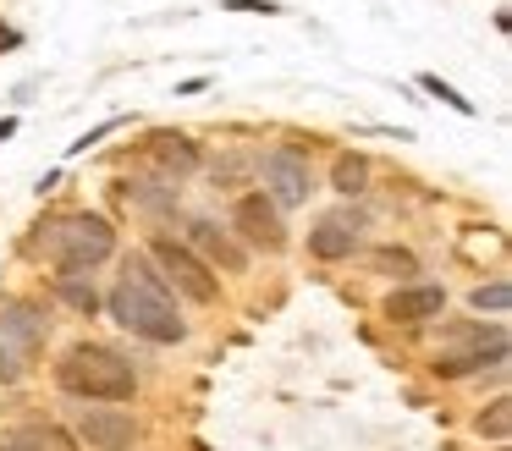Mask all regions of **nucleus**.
I'll return each instance as SVG.
<instances>
[{
  "label": "nucleus",
  "instance_id": "nucleus-13",
  "mask_svg": "<svg viewBox=\"0 0 512 451\" xmlns=\"http://www.w3.org/2000/svg\"><path fill=\"white\" fill-rule=\"evenodd\" d=\"M441 308H446L441 286H397V292L386 297V319H391V325H424V319H435Z\"/></svg>",
  "mask_w": 512,
  "mask_h": 451
},
{
  "label": "nucleus",
  "instance_id": "nucleus-15",
  "mask_svg": "<svg viewBox=\"0 0 512 451\" xmlns=\"http://www.w3.org/2000/svg\"><path fill=\"white\" fill-rule=\"evenodd\" d=\"M364 182H369V160L364 154H336V165H331V187L342 198H358L364 193Z\"/></svg>",
  "mask_w": 512,
  "mask_h": 451
},
{
  "label": "nucleus",
  "instance_id": "nucleus-3",
  "mask_svg": "<svg viewBox=\"0 0 512 451\" xmlns=\"http://www.w3.org/2000/svg\"><path fill=\"white\" fill-rule=\"evenodd\" d=\"M34 253H45L56 270H94V264H105L116 253V231L105 215L78 209V215H56L50 226H39Z\"/></svg>",
  "mask_w": 512,
  "mask_h": 451
},
{
  "label": "nucleus",
  "instance_id": "nucleus-21",
  "mask_svg": "<svg viewBox=\"0 0 512 451\" xmlns=\"http://www.w3.org/2000/svg\"><path fill=\"white\" fill-rule=\"evenodd\" d=\"M226 11H259V17H270L276 6L270 0H226Z\"/></svg>",
  "mask_w": 512,
  "mask_h": 451
},
{
  "label": "nucleus",
  "instance_id": "nucleus-20",
  "mask_svg": "<svg viewBox=\"0 0 512 451\" xmlns=\"http://www.w3.org/2000/svg\"><path fill=\"white\" fill-rule=\"evenodd\" d=\"M243 171H248V160H243V154H232V160H221V165H215V187H221V182H237Z\"/></svg>",
  "mask_w": 512,
  "mask_h": 451
},
{
  "label": "nucleus",
  "instance_id": "nucleus-4",
  "mask_svg": "<svg viewBox=\"0 0 512 451\" xmlns=\"http://www.w3.org/2000/svg\"><path fill=\"white\" fill-rule=\"evenodd\" d=\"M45 336H50L45 308L28 303V297H0V385L28 380Z\"/></svg>",
  "mask_w": 512,
  "mask_h": 451
},
{
  "label": "nucleus",
  "instance_id": "nucleus-8",
  "mask_svg": "<svg viewBox=\"0 0 512 451\" xmlns=\"http://www.w3.org/2000/svg\"><path fill=\"white\" fill-rule=\"evenodd\" d=\"M78 440L89 451H133L138 440V418L127 407H78Z\"/></svg>",
  "mask_w": 512,
  "mask_h": 451
},
{
  "label": "nucleus",
  "instance_id": "nucleus-11",
  "mask_svg": "<svg viewBox=\"0 0 512 451\" xmlns=\"http://www.w3.org/2000/svg\"><path fill=\"white\" fill-rule=\"evenodd\" d=\"M188 248L199 253L204 264H221L226 275H243V264H248V248L226 226H215V220H193V226H188Z\"/></svg>",
  "mask_w": 512,
  "mask_h": 451
},
{
  "label": "nucleus",
  "instance_id": "nucleus-17",
  "mask_svg": "<svg viewBox=\"0 0 512 451\" xmlns=\"http://www.w3.org/2000/svg\"><path fill=\"white\" fill-rule=\"evenodd\" d=\"M468 303H474V314H507V303H512V286H507V281L474 286V292H468Z\"/></svg>",
  "mask_w": 512,
  "mask_h": 451
},
{
  "label": "nucleus",
  "instance_id": "nucleus-23",
  "mask_svg": "<svg viewBox=\"0 0 512 451\" xmlns=\"http://www.w3.org/2000/svg\"><path fill=\"white\" fill-rule=\"evenodd\" d=\"M12 132H17V121H12V116H0V143L12 138Z\"/></svg>",
  "mask_w": 512,
  "mask_h": 451
},
{
  "label": "nucleus",
  "instance_id": "nucleus-6",
  "mask_svg": "<svg viewBox=\"0 0 512 451\" xmlns=\"http://www.w3.org/2000/svg\"><path fill=\"white\" fill-rule=\"evenodd\" d=\"M259 176H265V198L276 209H303L314 193V165H309V154L292 149V143L270 149L265 160H259Z\"/></svg>",
  "mask_w": 512,
  "mask_h": 451
},
{
  "label": "nucleus",
  "instance_id": "nucleus-19",
  "mask_svg": "<svg viewBox=\"0 0 512 451\" xmlns=\"http://www.w3.org/2000/svg\"><path fill=\"white\" fill-rule=\"evenodd\" d=\"M419 83H424V94H435V99H441V105H452L457 116H474V99H463V94H457L452 83H441V77H435V72H424Z\"/></svg>",
  "mask_w": 512,
  "mask_h": 451
},
{
  "label": "nucleus",
  "instance_id": "nucleus-12",
  "mask_svg": "<svg viewBox=\"0 0 512 451\" xmlns=\"http://www.w3.org/2000/svg\"><path fill=\"white\" fill-rule=\"evenodd\" d=\"M358 237H364V220L358 215H325L320 226L309 231V253L314 259H325V264H336V259H353V248H358Z\"/></svg>",
  "mask_w": 512,
  "mask_h": 451
},
{
  "label": "nucleus",
  "instance_id": "nucleus-5",
  "mask_svg": "<svg viewBox=\"0 0 512 451\" xmlns=\"http://www.w3.org/2000/svg\"><path fill=\"white\" fill-rule=\"evenodd\" d=\"M144 259L149 264H160V281L166 286H177L182 297H193V303H215V297H221V281H215L210 275V264L199 259V253L188 248V242H171V237H155L144 248Z\"/></svg>",
  "mask_w": 512,
  "mask_h": 451
},
{
  "label": "nucleus",
  "instance_id": "nucleus-14",
  "mask_svg": "<svg viewBox=\"0 0 512 451\" xmlns=\"http://www.w3.org/2000/svg\"><path fill=\"white\" fill-rule=\"evenodd\" d=\"M56 297L67 308H78L83 319H94V308H100V292H94V275L89 270H61L56 275Z\"/></svg>",
  "mask_w": 512,
  "mask_h": 451
},
{
  "label": "nucleus",
  "instance_id": "nucleus-9",
  "mask_svg": "<svg viewBox=\"0 0 512 451\" xmlns=\"http://www.w3.org/2000/svg\"><path fill=\"white\" fill-rule=\"evenodd\" d=\"M144 165L160 176V182L182 187L193 171H199V143L182 138V132H149V143H144Z\"/></svg>",
  "mask_w": 512,
  "mask_h": 451
},
{
  "label": "nucleus",
  "instance_id": "nucleus-18",
  "mask_svg": "<svg viewBox=\"0 0 512 451\" xmlns=\"http://www.w3.org/2000/svg\"><path fill=\"white\" fill-rule=\"evenodd\" d=\"M369 264H375L380 275H419V259H413L408 248H375V259H369Z\"/></svg>",
  "mask_w": 512,
  "mask_h": 451
},
{
  "label": "nucleus",
  "instance_id": "nucleus-22",
  "mask_svg": "<svg viewBox=\"0 0 512 451\" xmlns=\"http://www.w3.org/2000/svg\"><path fill=\"white\" fill-rule=\"evenodd\" d=\"M12 44H23V33H12V28H0V50H12Z\"/></svg>",
  "mask_w": 512,
  "mask_h": 451
},
{
  "label": "nucleus",
  "instance_id": "nucleus-10",
  "mask_svg": "<svg viewBox=\"0 0 512 451\" xmlns=\"http://www.w3.org/2000/svg\"><path fill=\"white\" fill-rule=\"evenodd\" d=\"M501 363H507V330L490 325V336L479 330L468 352H441V358H435L430 369L441 374V380H468V374H479V369H501Z\"/></svg>",
  "mask_w": 512,
  "mask_h": 451
},
{
  "label": "nucleus",
  "instance_id": "nucleus-16",
  "mask_svg": "<svg viewBox=\"0 0 512 451\" xmlns=\"http://www.w3.org/2000/svg\"><path fill=\"white\" fill-rule=\"evenodd\" d=\"M474 429H479L485 440H496V446H501V440L512 435V402H507V396H496V402H490L485 413L474 418Z\"/></svg>",
  "mask_w": 512,
  "mask_h": 451
},
{
  "label": "nucleus",
  "instance_id": "nucleus-2",
  "mask_svg": "<svg viewBox=\"0 0 512 451\" xmlns=\"http://www.w3.org/2000/svg\"><path fill=\"white\" fill-rule=\"evenodd\" d=\"M56 385L78 402H133L138 396V374L122 352L100 347V341H78V347L61 352L56 363Z\"/></svg>",
  "mask_w": 512,
  "mask_h": 451
},
{
  "label": "nucleus",
  "instance_id": "nucleus-1",
  "mask_svg": "<svg viewBox=\"0 0 512 451\" xmlns=\"http://www.w3.org/2000/svg\"><path fill=\"white\" fill-rule=\"evenodd\" d=\"M105 308H111V319L127 336L155 341V347H177V341L188 336V325H182V314H177V297H171V286L160 281V270L144 253H133V259L122 264Z\"/></svg>",
  "mask_w": 512,
  "mask_h": 451
},
{
  "label": "nucleus",
  "instance_id": "nucleus-7",
  "mask_svg": "<svg viewBox=\"0 0 512 451\" xmlns=\"http://www.w3.org/2000/svg\"><path fill=\"white\" fill-rule=\"evenodd\" d=\"M232 231L248 242V248H259V253H281V248H287V231H281V209L270 204L265 193H243V198H237V209H232Z\"/></svg>",
  "mask_w": 512,
  "mask_h": 451
}]
</instances>
